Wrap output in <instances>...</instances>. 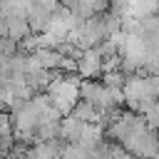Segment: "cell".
Returning <instances> with one entry per match:
<instances>
[{"label": "cell", "mask_w": 159, "mask_h": 159, "mask_svg": "<svg viewBox=\"0 0 159 159\" xmlns=\"http://www.w3.org/2000/svg\"><path fill=\"white\" fill-rule=\"evenodd\" d=\"M47 99H50V104L62 114V117H67V114H72V109H75V104L80 102V84H77V77H55L52 82H50V87H47Z\"/></svg>", "instance_id": "cell-1"}, {"label": "cell", "mask_w": 159, "mask_h": 159, "mask_svg": "<svg viewBox=\"0 0 159 159\" xmlns=\"http://www.w3.org/2000/svg\"><path fill=\"white\" fill-rule=\"evenodd\" d=\"M102 70H104V60H102V55H99L97 47H87V50L80 52V57H77V72H80L82 77L92 80V77H97Z\"/></svg>", "instance_id": "cell-2"}]
</instances>
